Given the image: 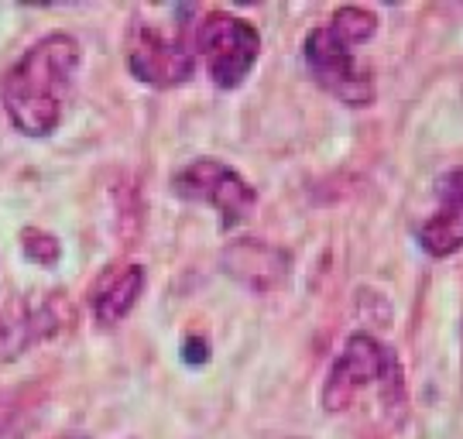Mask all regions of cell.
<instances>
[{"instance_id": "12", "label": "cell", "mask_w": 463, "mask_h": 439, "mask_svg": "<svg viewBox=\"0 0 463 439\" xmlns=\"http://www.w3.org/2000/svg\"><path fill=\"white\" fill-rule=\"evenodd\" d=\"M21 244H24V254L32 261H38V264H55L59 261V241L52 237V234H45V230H24L21 234Z\"/></svg>"}, {"instance_id": "8", "label": "cell", "mask_w": 463, "mask_h": 439, "mask_svg": "<svg viewBox=\"0 0 463 439\" xmlns=\"http://www.w3.org/2000/svg\"><path fill=\"white\" fill-rule=\"evenodd\" d=\"M430 258H449L463 247V168L447 172L436 186V210L415 230Z\"/></svg>"}, {"instance_id": "10", "label": "cell", "mask_w": 463, "mask_h": 439, "mask_svg": "<svg viewBox=\"0 0 463 439\" xmlns=\"http://www.w3.org/2000/svg\"><path fill=\"white\" fill-rule=\"evenodd\" d=\"M141 289H145V268H141V264H120V268L103 272L99 282L93 285V292H90L93 320H97L99 326L120 323V320L134 310Z\"/></svg>"}, {"instance_id": "6", "label": "cell", "mask_w": 463, "mask_h": 439, "mask_svg": "<svg viewBox=\"0 0 463 439\" xmlns=\"http://www.w3.org/2000/svg\"><path fill=\"white\" fill-rule=\"evenodd\" d=\"M172 189L183 199H196V203L213 206L220 213L223 230L244 224L254 213V203H258V196L248 186V179H241L231 165L220 162V158H196V162H189L172 179Z\"/></svg>"}, {"instance_id": "13", "label": "cell", "mask_w": 463, "mask_h": 439, "mask_svg": "<svg viewBox=\"0 0 463 439\" xmlns=\"http://www.w3.org/2000/svg\"><path fill=\"white\" fill-rule=\"evenodd\" d=\"M69 439H80V436H69Z\"/></svg>"}, {"instance_id": "11", "label": "cell", "mask_w": 463, "mask_h": 439, "mask_svg": "<svg viewBox=\"0 0 463 439\" xmlns=\"http://www.w3.org/2000/svg\"><path fill=\"white\" fill-rule=\"evenodd\" d=\"M326 24H330L340 38H347L350 45H364V42H371L374 32H378V14L367 11V7H340Z\"/></svg>"}, {"instance_id": "5", "label": "cell", "mask_w": 463, "mask_h": 439, "mask_svg": "<svg viewBox=\"0 0 463 439\" xmlns=\"http://www.w3.org/2000/svg\"><path fill=\"white\" fill-rule=\"evenodd\" d=\"M354 49L357 45H350L347 38H340L330 24H319L306 38L302 55H306V65H309L313 80L326 93H333V97L350 103V107H367L374 100V80H371L367 65L357 62Z\"/></svg>"}, {"instance_id": "7", "label": "cell", "mask_w": 463, "mask_h": 439, "mask_svg": "<svg viewBox=\"0 0 463 439\" xmlns=\"http://www.w3.org/2000/svg\"><path fill=\"white\" fill-rule=\"evenodd\" d=\"M69 323H72V310H69V299L62 292L14 299L0 312V358H21L34 343L59 337L62 326Z\"/></svg>"}, {"instance_id": "4", "label": "cell", "mask_w": 463, "mask_h": 439, "mask_svg": "<svg viewBox=\"0 0 463 439\" xmlns=\"http://www.w3.org/2000/svg\"><path fill=\"white\" fill-rule=\"evenodd\" d=\"M196 52L220 90H237L261 55V34L250 21H241L227 11H213L196 28Z\"/></svg>"}, {"instance_id": "9", "label": "cell", "mask_w": 463, "mask_h": 439, "mask_svg": "<svg viewBox=\"0 0 463 439\" xmlns=\"http://www.w3.org/2000/svg\"><path fill=\"white\" fill-rule=\"evenodd\" d=\"M223 268H227V275L254 289V292H271L288 275V258L279 247L248 237V241H233L223 251Z\"/></svg>"}, {"instance_id": "2", "label": "cell", "mask_w": 463, "mask_h": 439, "mask_svg": "<svg viewBox=\"0 0 463 439\" xmlns=\"http://www.w3.org/2000/svg\"><path fill=\"white\" fill-rule=\"evenodd\" d=\"M128 65L151 90H172L193 76V7H168L162 14H137L128 28Z\"/></svg>"}, {"instance_id": "1", "label": "cell", "mask_w": 463, "mask_h": 439, "mask_svg": "<svg viewBox=\"0 0 463 439\" xmlns=\"http://www.w3.org/2000/svg\"><path fill=\"white\" fill-rule=\"evenodd\" d=\"M80 69V42L69 34H45L0 80V103L21 134L49 138L62 124Z\"/></svg>"}, {"instance_id": "3", "label": "cell", "mask_w": 463, "mask_h": 439, "mask_svg": "<svg viewBox=\"0 0 463 439\" xmlns=\"http://www.w3.org/2000/svg\"><path fill=\"white\" fill-rule=\"evenodd\" d=\"M367 388H378L384 402H388V395H395L398 402L405 398L395 350L374 337H367V333H357L344 343V350L333 360L326 385H323V408L347 412Z\"/></svg>"}]
</instances>
